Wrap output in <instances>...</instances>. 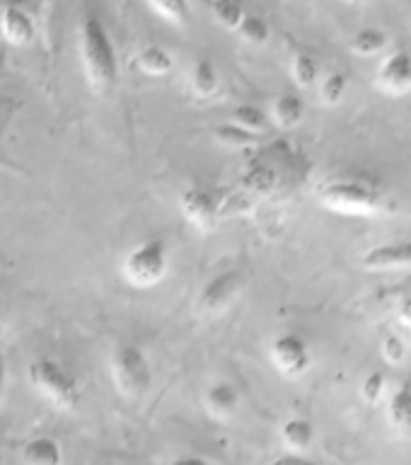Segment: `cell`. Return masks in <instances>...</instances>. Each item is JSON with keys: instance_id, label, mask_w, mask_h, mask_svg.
<instances>
[{"instance_id": "cell-1", "label": "cell", "mask_w": 411, "mask_h": 465, "mask_svg": "<svg viewBox=\"0 0 411 465\" xmlns=\"http://www.w3.org/2000/svg\"><path fill=\"white\" fill-rule=\"evenodd\" d=\"M80 64L85 73L87 87L94 94H109L119 83V56L112 42L107 25L100 20V15L87 13L80 22Z\"/></svg>"}, {"instance_id": "cell-2", "label": "cell", "mask_w": 411, "mask_h": 465, "mask_svg": "<svg viewBox=\"0 0 411 465\" xmlns=\"http://www.w3.org/2000/svg\"><path fill=\"white\" fill-rule=\"evenodd\" d=\"M318 202L332 213L354 218L380 216L387 211V196L377 184L356 177H337L318 187Z\"/></svg>"}, {"instance_id": "cell-3", "label": "cell", "mask_w": 411, "mask_h": 465, "mask_svg": "<svg viewBox=\"0 0 411 465\" xmlns=\"http://www.w3.org/2000/svg\"><path fill=\"white\" fill-rule=\"evenodd\" d=\"M170 272V250L162 238H151L131 247L122 262L123 282L133 289H152Z\"/></svg>"}, {"instance_id": "cell-4", "label": "cell", "mask_w": 411, "mask_h": 465, "mask_svg": "<svg viewBox=\"0 0 411 465\" xmlns=\"http://www.w3.org/2000/svg\"><path fill=\"white\" fill-rule=\"evenodd\" d=\"M27 378L42 398L61 410H73L80 402V383L71 371L49 356H39L27 366Z\"/></svg>"}, {"instance_id": "cell-5", "label": "cell", "mask_w": 411, "mask_h": 465, "mask_svg": "<svg viewBox=\"0 0 411 465\" xmlns=\"http://www.w3.org/2000/svg\"><path fill=\"white\" fill-rule=\"evenodd\" d=\"M109 373L123 398H143L152 385V369L138 344H119L109 359Z\"/></svg>"}, {"instance_id": "cell-6", "label": "cell", "mask_w": 411, "mask_h": 465, "mask_svg": "<svg viewBox=\"0 0 411 465\" xmlns=\"http://www.w3.org/2000/svg\"><path fill=\"white\" fill-rule=\"evenodd\" d=\"M242 289H245L242 272L240 269H225V272H220V274L203 283L199 296H196V311H199V315H206V318L223 315L238 301Z\"/></svg>"}, {"instance_id": "cell-7", "label": "cell", "mask_w": 411, "mask_h": 465, "mask_svg": "<svg viewBox=\"0 0 411 465\" xmlns=\"http://www.w3.org/2000/svg\"><path fill=\"white\" fill-rule=\"evenodd\" d=\"M310 344L298 332H281L271 341V363L283 378H303L312 369Z\"/></svg>"}, {"instance_id": "cell-8", "label": "cell", "mask_w": 411, "mask_h": 465, "mask_svg": "<svg viewBox=\"0 0 411 465\" xmlns=\"http://www.w3.org/2000/svg\"><path fill=\"white\" fill-rule=\"evenodd\" d=\"M376 87L387 97H402L411 93V54L405 49H395L385 54L377 64Z\"/></svg>"}, {"instance_id": "cell-9", "label": "cell", "mask_w": 411, "mask_h": 465, "mask_svg": "<svg viewBox=\"0 0 411 465\" xmlns=\"http://www.w3.org/2000/svg\"><path fill=\"white\" fill-rule=\"evenodd\" d=\"M181 216L199 231L209 232L218 225L220 218V202L218 196L206 187H189L180 196Z\"/></svg>"}, {"instance_id": "cell-10", "label": "cell", "mask_w": 411, "mask_h": 465, "mask_svg": "<svg viewBox=\"0 0 411 465\" xmlns=\"http://www.w3.org/2000/svg\"><path fill=\"white\" fill-rule=\"evenodd\" d=\"M361 267L373 274H387V272H402L411 267V240L399 242H385V245L370 247L363 252Z\"/></svg>"}, {"instance_id": "cell-11", "label": "cell", "mask_w": 411, "mask_h": 465, "mask_svg": "<svg viewBox=\"0 0 411 465\" xmlns=\"http://www.w3.org/2000/svg\"><path fill=\"white\" fill-rule=\"evenodd\" d=\"M203 410L210 420L230 421L240 410V391L230 381H216L203 391Z\"/></svg>"}, {"instance_id": "cell-12", "label": "cell", "mask_w": 411, "mask_h": 465, "mask_svg": "<svg viewBox=\"0 0 411 465\" xmlns=\"http://www.w3.org/2000/svg\"><path fill=\"white\" fill-rule=\"evenodd\" d=\"M0 35L13 46H29L36 39L34 20L22 7L7 5L0 15Z\"/></svg>"}, {"instance_id": "cell-13", "label": "cell", "mask_w": 411, "mask_h": 465, "mask_svg": "<svg viewBox=\"0 0 411 465\" xmlns=\"http://www.w3.org/2000/svg\"><path fill=\"white\" fill-rule=\"evenodd\" d=\"M269 119L283 131L296 129L298 124L305 119L303 97L296 93L276 94L274 100H271V107H269Z\"/></svg>"}, {"instance_id": "cell-14", "label": "cell", "mask_w": 411, "mask_h": 465, "mask_svg": "<svg viewBox=\"0 0 411 465\" xmlns=\"http://www.w3.org/2000/svg\"><path fill=\"white\" fill-rule=\"evenodd\" d=\"M279 439L286 446V450H298V453H308L315 446L318 431L315 424L305 417H289L279 427Z\"/></svg>"}, {"instance_id": "cell-15", "label": "cell", "mask_w": 411, "mask_h": 465, "mask_svg": "<svg viewBox=\"0 0 411 465\" xmlns=\"http://www.w3.org/2000/svg\"><path fill=\"white\" fill-rule=\"evenodd\" d=\"M387 420L399 436L411 439V385L402 383L387 398Z\"/></svg>"}, {"instance_id": "cell-16", "label": "cell", "mask_w": 411, "mask_h": 465, "mask_svg": "<svg viewBox=\"0 0 411 465\" xmlns=\"http://www.w3.org/2000/svg\"><path fill=\"white\" fill-rule=\"evenodd\" d=\"M136 68L143 75H152V78H162V75H170L174 68L172 54L158 44H145L143 49H138L136 54Z\"/></svg>"}, {"instance_id": "cell-17", "label": "cell", "mask_w": 411, "mask_h": 465, "mask_svg": "<svg viewBox=\"0 0 411 465\" xmlns=\"http://www.w3.org/2000/svg\"><path fill=\"white\" fill-rule=\"evenodd\" d=\"M218 87H220V75H218L216 64L209 58H199L189 71V90L199 100H209L218 93Z\"/></svg>"}, {"instance_id": "cell-18", "label": "cell", "mask_w": 411, "mask_h": 465, "mask_svg": "<svg viewBox=\"0 0 411 465\" xmlns=\"http://www.w3.org/2000/svg\"><path fill=\"white\" fill-rule=\"evenodd\" d=\"M387 46H390V35L377 27L358 29V32H356L347 44V49L358 58L380 56V54L387 51Z\"/></svg>"}, {"instance_id": "cell-19", "label": "cell", "mask_w": 411, "mask_h": 465, "mask_svg": "<svg viewBox=\"0 0 411 465\" xmlns=\"http://www.w3.org/2000/svg\"><path fill=\"white\" fill-rule=\"evenodd\" d=\"M22 460H24V465H64V450H61L56 439L36 436V439L24 443Z\"/></svg>"}, {"instance_id": "cell-20", "label": "cell", "mask_w": 411, "mask_h": 465, "mask_svg": "<svg viewBox=\"0 0 411 465\" xmlns=\"http://www.w3.org/2000/svg\"><path fill=\"white\" fill-rule=\"evenodd\" d=\"M290 78L296 83L300 90H312V87H318L319 78H322V68H319V61L308 51H296L293 56H290Z\"/></svg>"}, {"instance_id": "cell-21", "label": "cell", "mask_w": 411, "mask_h": 465, "mask_svg": "<svg viewBox=\"0 0 411 465\" xmlns=\"http://www.w3.org/2000/svg\"><path fill=\"white\" fill-rule=\"evenodd\" d=\"M213 138H216L220 145H225V148H230V151H247V148H254V145L259 143V136H257V134L242 129V126L232 122V119L225 124H218L216 129H213Z\"/></svg>"}, {"instance_id": "cell-22", "label": "cell", "mask_w": 411, "mask_h": 465, "mask_svg": "<svg viewBox=\"0 0 411 465\" xmlns=\"http://www.w3.org/2000/svg\"><path fill=\"white\" fill-rule=\"evenodd\" d=\"M348 93V75L344 71H327L318 83L319 104L325 107H337L344 102Z\"/></svg>"}, {"instance_id": "cell-23", "label": "cell", "mask_w": 411, "mask_h": 465, "mask_svg": "<svg viewBox=\"0 0 411 465\" xmlns=\"http://www.w3.org/2000/svg\"><path fill=\"white\" fill-rule=\"evenodd\" d=\"M232 122L240 124L242 129L252 131V134H257V136H261V134H267L269 131V124H271V119H269V112H264L261 107H257V104H238V107L232 109Z\"/></svg>"}, {"instance_id": "cell-24", "label": "cell", "mask_w": 411, "mask_h": 465, "mask_svg": "<svg viewBox=\"0 0 411 465\" xmlns=\"http://www.w3.org/2000/svg\"><path fill=\"white\" fill-rule=\"evenodd\" d=\"M210 13L216 22L228 32H238L240 22L245 20V5L242 0H210Z\"/></svg>"}, {"instance_id": "cell-25", "label": "cell", "mask_w": 411, "mask_h": 465, "mask_svg": "<svg viewBox=\"0 0 411 465\" xmlns=\"http://www.w3.org/2000/svg\"><path fill=\"white\" fill-rule=\"evenodd\" d=\"M148 5L152 7V13H158L160 17L174 27H184L189 22V0H148Z\"/></svg>"}, {"instance_id": "cell-26", "label": "cell", "mask_w": 411, "mask_h": 465, "mask_svg": "<svg viewBox=\"0 0 411 465\" xmlns=\"http://www.w3.org/2000/svg\"><path fill=\"white\" fill-rule=\"evenodd\" d=\"M269 35H271V29H269V22L264 20L261 15L247 13L245 20L240 22L238 36L242 39V42L254 44V46H261V44L269 42Z\"/></svg>"}, {"instance_id": "cell-27", "label": "cell", "mask_w": 411, "mask_h": 465, "mask_svg": "<svg viewBox=\"0 0 411 465\" xmlns=\"http://www.w3.org/2000/svg\"><path fill=\"white\" fill-rule=\"evenodd\" d=\"M390 395V385H387V376L383 371H370L368 376L363 378L361 383V398L368 402V405H377L380 400H385Z\"/></svg>"}, {"instance_id": "cell-28", "label": "cell", "mask_w": 411, "mask_h": 465, "mask_svg": "<svg viewBox=\"0 0 411 465\" xmlns=\"http://www.w3.org/2000/svg\"><path fill=\"white\" fill-rule=\"evenodd\" d=\"M380 354L390 366H402L406 361V344L399 334H385L380 344Z\"/></svg>"}, {"instance_id": "cell-29", "label": "cell", "mask_w": 411, "mask_h": 465, "mask_svg": "<svg viewBox=\"0 0 411 465\" xmlns=\"http://www.w3.org/2000/svg\"><path fill=\"white\" fill-rule=\"evenodd\" d=\"M269 465H319L315 458H310L308 453H298V450H286L281 456H276Z\"/></svg>"}, {"instance_id": "cell-30", "label": "cell", "mask_w": 411, "mask_h": 465, "mask_svg": "<svg viewBox=\"0 0 411 465\" xmlns=\"http://www.w3.org/2000/svg\"><path fill=\"white\" fill-rule=\"evenodd\" d=\"M397 318L399 322H402V327L411 330V296H406L405 301H402V305H399L397 311Z\"/></svg>"}, {"instance_id": "cell-31", "label": "cell", "mask_w": 411, "mask_h": 465, "mask_svg": "<svg viewBox=\"0 0 411 465\" xmlns=\"http://www.w3.org/2000/svg\"><path fill=\"white\" fill-rule=\"evenodd\" d=\"M167 465H213L209 458L203 456H181V458H174L172 463Z\"/></svg>"}, {"instance_id": "cell-32", "label": "cell", "mask_w": 411, "mask_h": 465, "mask_svg": "<svg viewBox=\"0 0 411 465\" xmlns=\"http://www.w3.org/2000/svg\"><path fill=\"white\" fill-rule=\"evenodd\" d=\"M5 334V308H3V301H0V340Z\"/></svg>"}, {"instance_id": "cell-33", "label": "cell", "mask_w": 411, "mask_h": 465, "mask_svg": "<svg viewBox=\"0 0 411 465\" xmlns=\"http://www.w3.org/2000/svg\"><path fill=\"white\" fill-rule=\"evenodd\" d=\"M3 385H5V359L0 354V392H3Z\"/></svg>"}, {"instance_id": "cell-34", "label": "cell", "mask_w": 411, "mask_h": 465, "mask_svg": "<svg viewBox=\"0 0 411 465\" xmlns=\"http://www.w3.org/2000/svg\"><path fill=\"white\" fill-rule=\"evenodd\" d=\"M344 3H361V0H344Z\"/></svg>"}]
</instances>
